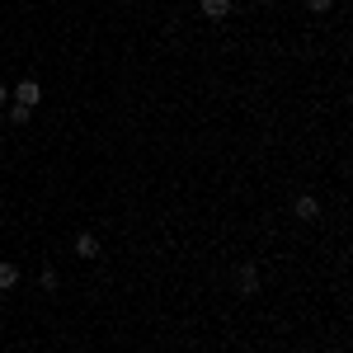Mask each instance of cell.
<instances>
[{
	"instance_id": "6",
	"label": "cell",
	"mask_w": 353,
	"mask_h": 353,
	"mask_svg": "<svg viewBox=\"0 0 353 353\" xmlns=\"http://www.w3.org/2000/svg\"><path fill=\"white\" fill-rule=\"evenodd\" d=\"M10 288H19V264L0 259V292H10Z\"/></svg>"
},
{
	"instance_id": "7",
	"label": "cell",
	"mask_w": 353,
	"mask_h": 353,
	"mask_svg": "<svg viewBox=\"0 0 353 353\" xmlns=\"http://www.w3.org/2000/svg\"><path fill=\"white\" fill-rule=\"evenodd\" d=\"M5 109H10V123H19V128L33 118V109H24V104H5Z\"/></svg>"
},
{
	"instance_id": "8",
	"label": "cell",
	"mask_w": 353,
	"mask_h": 353,
	"mask_svg": "<svg viewBox=\"0 0 353 353\" xmlns=\"http://www.w3.org/2000/svg\"><path fill=\"white\" fill-rule=\"evenodd\" d=\"M38 283H43V292H57V288H61V278H57V269H43V273H38Z\"/></svg>"
},
{
	"instance_id": "9",
	"label": "cell",
	"mask_w": 353,
	"mask_h": 353,
	"mask_svg": "<svg viewBox=\"0 0 353 353\" xmlns=\"http://www.w3.org/2000/svg\"><path fill=\"white\" fill-rule=\"evenodd\" d=\"M330 5H334V0H306V10H311V14H325Z\"/></svg>"
},
{
	"instance_id": "4",
	"label": "cell",
	"mask_w": 353,
	"mask_h": 353,
	"mask_svg": "<svg viewBox=\"0 0 353 353\" xmlns=\"http://www.w3.org/2000/svg\"><path fill=\"white\" fill-rule=\"evenodd\" d=\"M76 254H81V259H99V236H94V231H81V236H76Z\"/></svg>"
},
{
	"instance_id": "3",
	"label": "cell",
	"mask_w": 353,
	"mask_h": 353,
	"mask_svg": "<svg viewBox=\"0 0 353 353\" xmlns=\"http://www.w3.org/2000/svg\"><path fill=\"white\" fill-rule=\"evenodd\" d=\"M236 288H241L245 297H254V292H259V269H254V264H241V273H236Z\"/></svg>"
},
{
	"instance_id": "5",
	"label": "cell",
	"mask_w": 353,
	"mask_h": 353,
	"mask_svg": "<svg viewBox=\"0 0 353 353\" xmlns=\"http://www.w3.org/2000/svg\"><path fill=\"white\" fill-rule=\"evenodd\" d=\"M231 5H236V0H198V10H203V14H208V19H212V24H217V19H226V14H231Z\"/></svg>"
},
{
	"instance_id": "1",
	"label": "cell",
	"mask_w": 353,
	"mask_h": 353,
	"mask_svg": "<svg viewBox=\"0 0 353 353\" xmlns=\"http://www.w3.org/2000/svg\"><path fill=\"white\" fill-rule=\"evenodd\" d=\"M292 217L306 221V226H311V221H321V198H316V193H301L297 203H292Z\"/></svg>"
},
{
	"instance_id": "10",
	"label": "cell",
	"mask_w": 353,
	"mask_h": 353,
	"mask_svg": "<svg viewBox=\"0 0 353 353\" xmlns=\"http://www.w3.org/2000/svg\"><path fill=\"white\" fill-rule=\"evenodd\" d=\"M5 104H10V90H5V85H0V109H5Z\"/></svg>"
},
{
	"instance_id": "2",
	"label": "cell",
	"mask_w": 353,
	"mask_h": 353,
	"mask_svg": "<svg viewBox=\"0 0 353 353\" xmlns=\"http://www.w3.org/2000/svg\"><path fill=\"white\" fill-rule=\"evenodd\" d=\"M38 99H43V85L33 81V76H24V81L14 85V104H24V109H33Z\"/></svg>"
}]
</instances>
